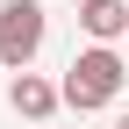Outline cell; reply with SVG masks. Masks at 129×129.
Returning <instances> with one entry per match:
<instances>
[{
	"mask_svg": "<svg viewBox=\"0 0 129 129\" xmlns=\"http://www.w3.org/2000/svg\"><path fill=\"white\" fill-rule=\"evenodd\" d=\"M57 86H64V108L93 115V108H115V101H122V86H129V64H122V50H115V43H86Z\"/></svg>",
	"mask_w": 129,
	"mask_h": 129,
	"instance_id": "6da1fadb",
	"label": "cell"
},
{
	"mask_svg": "<svg viewBox=\"0 0 129 129\" xmlns=\"http://www.w3.org/2000/svg\"><path fill=\"white\" fill-rule=\"evenodd\" d=\"M43 36H50V14L36 0H0V64L7 72H29L36 50H43Z\"/></svg>",
	"mask_w": 129,
	"mask_h": 129,
	"instance_id": "7a4b0ae2",
	"label": "cell"
},
{
	"mask_svg": "<svg viewBox=\"0 0 129 129\" xmlns=\"http://www.w3.org/2000/svg\"><path fill=\"white\" fill-rule=\"evenodd\" d=\"M7 108L29 115V122H50L57 108H64V86H50L43 72H14V79H7Z\"/></svg>",
	"mask_w": 129,
	"mask_h": 129,
	"instance_id": "3957f363",
	"label": "cell"
},
{
	"mask_svg": "<svg viewBox=\"0 0 129 129\" xmlns=\"http://www.w3.org/2000/svg\"><path fill=\"white\" fill-rule=\"evenodd\" d=\"M79 29L93 43H122L129 36V0H79Z\"/></svg>",
	"mask_w": 129,
	"mask_h": 129,
	"instance_id": "277c9868",
	"label": "cell"
},
{
	"mask_svg": "<svg viewBox=\"0 0 129 129\" xmlns=\"http://www.w3.org/2000/svg\"><path fill=\"white\" fill-rule=\"evenodd\" d=\"M115 129H129V115H115Z\"/></svg>",
	"mask_w": 129,
	"mask_h": 129,
	"instance_id": "5b68a950",
	"label": "cell"
}]
</instances>
